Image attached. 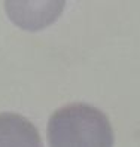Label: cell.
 Wrapping results in <instances>:
<instances>
[{"label":"cell","instance_id":"7a4b0ae2","mask_svg":"<svg viewBox=\"0 0 140 147\" xmlns=\"http://www.w3.org/2000/svg\"><path fill=\"white\" fill-rule=\"evenodd\" d=\"M0 147H43L37 129L20 115L0 113Z\"/></svg>","mask_w":140,"mask_h":147},{"label":"cell","instance_id":"6da1fadb","mask_svg":"<svg viewBox=\"0 0 140 147\" xmlns=\"http://www.w3.org/2000/svg\"><path fill=\"white\" fill-rule=\"evenodd\" d=\"M113 129L101 110L88 104H69L48 123L49 147H113Z\"/></svg>","mask_w":140,"mask_h":147}]
</instances>
